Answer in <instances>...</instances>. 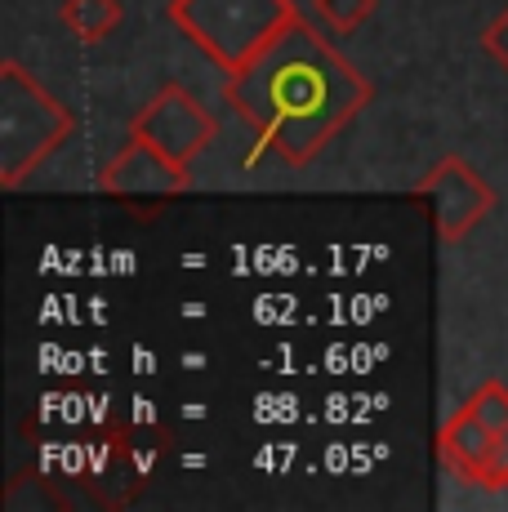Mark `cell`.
I'll return each instance as SVG.
<instances>
[{
    "label": "cell",
    "instance_id": "9",
    "mask_svg": "<svg viewBox=\"0 0 508 512\" xmlns=\"http://www.w3.org/2000/svg\"><path fill=\"white\" fill-rule=\"evenodd\" d=\"M375 9H379V0H312V18H321V27H330L339 36L370 23Z\"/></svg>",
    "mask_w": 508,
    "mask_h": 512
},
{
    "label": "cell",
    "instance_id": "7",
    "mask_svg": "<svg viewBox=\"0 0 508 512\" xmlns=\"http://www.w3.org/2000/svg\"><path fill=\"white\" fill-rule=\"evenodd\" d=\"M99 187L116 201L134 205V210H156V205L174 201V196L192 192V174L179 170L170 156H161L152 143H143L139 134L121 143V152L103 165Z\"/></svg>",
    "mask_w": 508,
    "mask_h": 512
},
{
    "label": "cell",
    "instance_id": "1",
    "mask_svg": "<svg viewBox=\"0 0 508 512\" xmlns=\"http://www.w3.org/2000/svg\"><path fill=\"white\" fill-rule=\"evenodd\" d=\"M223 98L254 134L250 156H277L290 170H304L366 112L375 85L299 14L250 67L228 76Z\"/></svg>",
    "mask_w": 508,
    "mask_h": 512
},
{
    "label": "cell",
    "instance_id": "5",
    "mask_svg": "<svg viewBox=\"0 0 508 512\" xmlns=\"http://www.w3.org/2000/svg\"><path fill=\"white\" fill-rule=\"evenodd\" d=\"M415 201L428 210V219H433L437 241L442 245L464 241V236L495 210L491 183H486L468 161H459V156H442V161L419 179Z\"/></svg>",
    "mask_w": 508,
    "mask_h": 512
},
{
    "label": "cell",
    "instance_id": "10",
    "mask_svg": "<svg viewBox=\"0 0 508 512\" xmlns=\"http://www.w3.org/2000/svg\"><path fill=\"white\" fill-rule=\"evenodd\" d=\"M477 486H482V490H508V428L495 437L491 459H486L482 481H477Z\"/></svg>",
    "mask_w": 508,
    "mask_h": 512
},
{
    "label": "cell",
    "instance_id": "4",
    "mask_svg": "<svg viewBox=\"0 0 508 512\" xmlns=\"http://www.w3.org/2000/svg\"><path fill=\"white\" fill-rule=\"evenodd\" d=\"M508 428V383L486 379L468 392V401L437 428V459L464 481H482L495 437Z\"/></svg>",
    "mask_w": 508,
    "mask_h": 512
},
{
    "label": "cell",
    "instance_id": "11",
    "mask_svg": "<svg viewBox=\"0 0 508 512\" xmlns=\"http://www.w3.org/2000/svg\"><path fill=\"white\" fill-rule=\"evenodd\" d=\"M482 49H486V58H491L495 67H504L508 72V9L482 27Z\"/></svg>",
    "mask_w": 508,
    "mask_h": 512
},
{
    "label": "cell",
    "instance_id": "6",
    "mask_svg": "<svg viewBox=\"0 0 508 512\" xmlns=\"http://www.w3.org/2000/svg\"><path fill=\"white\" fill-rule=\"evenodd\" d=\"M130 134H139V139L152 143L161 156H170L179 170H188L205 147L214 143L219 125H214V116L205 112L183 85H165V90L130 121Z\"/></svg>",
    "mask_w": 508,
    "mask_h": 512
},
{
    "label": "cell",
    "instance_id": "8",
    "mask_svg": "<svg viewBox=\"0 0 508 512\" xmlns=\"http://www.w3.org/2000/svg\"><path fill=\"white\" fill-rule=\"evenodd\" d=\"M58 18L81 45H99L125 23V5L121 0H63Z\"/></svg>",
    "mask_w": 508,
    "mask_h": 512
},
{
    "label": "cell",
    "instance_id": "3",
    "mask_svg": "<svg viewBox=\"0 0 508 512\" xmlns=\"http://www.w3.org/2000/svg\"><path fill=\"white\" fill-rule=\"evenodd\" d=\"M72 112L27 76L14 58L0 63V183L14 192L72 134Z\"/></svg>",
    "mask_w": 508,
    "mask_h": 512
},
{
    "label": "cell",
    "instance_id": "2",
    "mask_svg": "<svg viewBox=\"0 0 508 512\" xmlns=\"http://www.w3.org/2000/svg\"><path fill=\"white\" fill-rule=\"evenodd\" d=\"M295 18V0H170V23L223 76L250 67Z\"/></svg>",
    "mask_w": 508,
    "mask_h": 512
}]
</instances>
